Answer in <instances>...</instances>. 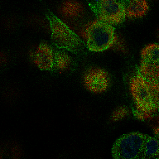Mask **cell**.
<instances>
[{"instance_id":"1","label":"cell","mask_w":159,"mask_h":159,"mask_svg":"<svg viewBox=\"0 0 159 159\" xmlns=\"http://www.w3.org/2000/svg\"><path fill=\"white\" fill-rule=\"evenodd\" d=\"M129 87L135 104L134 116L140 120L152 118L157 108L154 101L151 83L144 80L137 72V74L130 79Z\"/></svg>"},{"instance_id":"2","label":"cell","mask_w":159,"mask_h":159,"mask_svg":"<svg viewBox=\"0 0 159 159\" xmlns=\"http://www.w3.org/2000/svg\"><path fill=\"white\" fill-rule=\"evenodd\" d=\"M46 15L50 22L52 42L56 47L75 54L84 52L85 45L76 33L52 12H47Z\"/></svg>"},{"instance_id":"3","label":"cell","mask_w":159,"mask_h":159,"mask_svg":"<svg viewBox=\"0 0 159 159\" xmlns=\"http://www.w3.org/2000/svg\"><path fill=\"white\" fill-rule=\"evenodd\" d=\"M146 134L133 132L117 139L112 148L114 159H141Z\"/></svg>"},{"instance_id":"4","label":"cell","mask_w":159,"mask_h":159,"mask_svg":"<svg viewBox=\"0 0 159 159\" xmlns=\"http://www.w3.org/2000/svg\"><path fill=\"white\" fill-rule=\"evenodd\" d=\"M112 25L94 20L86 28L87 48L91 52H100L109 49L114 43L115 33Z\"/></svg>"},{"instance_id":"5","label":"cell","mask_w":159,"mask_h":159,"mask_svg":"<svg viewBox=\"0 0 159 159\" xmlns=\"http://www.w3.org/2000/svg\"><path fill=\"white\" fill-rule=\"evenodd\" d=\"M88 4L97 19L112 26L120 24L126 18L124 1L99 0L89 2Z\"/></svg>"},{"instance_id":"6","label":"cell","mask_w":159,"mask_h":159,"mask_svg":"<svg viewBox=\"0 0 159 159\" xmlns=\"http://www.w3.org/2000/svg\"><path fill=\"white\" fill-rule=\"evenodd\" d=\"M84 86L93 93L105 91L109 86V76L103 69H90L84 74Z\"/></svg>"},{"instance_id":"7","label":"cell","mask_w":159,"mask_h":159,"mask_svg":"<svg viewBox=\"0 0 159 159\" xmlns=\"http://www.w3.org/2000/svg\"><path fill=\"white\" fill-rule=\"evenodd\" d=\"M33 61L42 70H51L54 67V50L45 42L38 46L33 56Z\"/></svg>"},{"instance_id":"8","label":"cell","mask_w":159,"mask_h":159,"mask_svg":"<svg viewBox=\"0 0 159 159\" xmlns=\"http://www.w3.org/2000/svg\"><path fill=\"white\" fill-rule=\"evenodd\" d=\"M138 73L147 81H159V62L141 60Z\"/></svg>"},{"instance_id":"9","label":"cell","mask_w":159,"mask_h":159,"mask_svg":"<svg viewBox=\"0 0 159 159\" xmlns=\"http://www.w3.org/2000/svg\"><path fill=\"white\" fill-rule=\"evenodd\" d=\"M124 2L126 17L129 18H139L148 12V4L144 0H131L124 1Z\"/></svg>"},{"instance_id":"10","label":"cell","mask_w":159,"mask_h":159,"mask_svg":"<svg viewBox=\"0 0 159 159\" xmlns=\"http://www.w3.org/2000/svg\"><path fill=\"white\" fill-rule=\"evenodd\" d=\"M141 159H159V137L147 136Z\"/></svg>"},{"instance_id":"11","label":"cell","mask_w":159,"mask_h":159,"mask_svg":"<svg viewBox=\"0 0 159 159\" xmlns=\"http://www.w3.org/2000/svg\"><path fill=\"white\" fill-rule=\"evenodd\" d=\"M141 60L159 62L158 43H152L144 47L141 51Z\"/></svg>"},{"instance_id":"12","label":"cell","mask_w":159,"mask_h":159,"mask_svg":"<svg viewBox=\"0 0 159 159\" xmlns=\"http://www.w3.org/2000/svg\"><path fill=\"white\" fill-rule=\"evenodd\" d=\"M83 7L81 3L75 1H67L62 3L61 11L66 17H76L82 12Z\"/></svg>"},{"instance_id":"13","label":"cell","mask_w":159,"mask_h":159,"mask_svg":"<svg viewBox=\"0 0 159 159\" xmlns=\"http://www.w3.org/2000/svg\"><path fill=\"white\" fill-rule=\"evenodd\" d=\"M70 57L62 51H54V67L57 70H64L69 66Z\"/></svg>"},{"instance_id":"14","label":"cell","mask_w":159,"mask_h":159,"mask_svg":"<svg viewBox=\"0 0 159 159\" xmlns=\"http://www.w3.org/2000/svg\"><path fill=\"white\" fill-rule=\"evenodd\" d=\"M128 114H129V109H127L126 107H119L113 113L111 119L113 121H118V120L124 119V117L128 115Z\"/></svg>"},{"instance_id":"15","label":"cell","mask_w":159,"mask_h":159,"mask_svg":"<svg viewBox=\"0 0 159 159\" xmlns=\"http://www.w3.org/2000/svg\"><path fill=\"white\" fill-rule=\"evenodd\" d=\"M155 134H159V127L155 130Z\"/></svg>"},{"instance_id":"16","label":"cell","mask_w":159,"mask_h":159,"mask_svg":"<svg viewBox=\"0 0 159 159\" xmlns=\"http://www.w3.org/2000/svg\"><path fill=\"white\" fill-rule=\"evenodd\" d=\"M155 135H157V136H158V137H159V134H155Z\"/></svg>"},{"instance_id":"17","label":"cell","mask_w":159,"mask_h":159,"mask_svg":"<svg viewBox=\"0 0 159 159\" xmlns=\"http://www.w3.org/2000/svg\"><path fill=\"white\" fill-rule=\"evenodd\" d=\"M157 111H158V113H159V106H158V109H157Z\"/></svg>"}]
</instances>
